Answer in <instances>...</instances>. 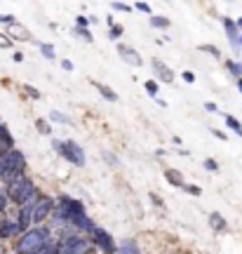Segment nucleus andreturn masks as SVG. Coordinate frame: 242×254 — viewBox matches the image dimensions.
Wrapping results in <instances>:
<instances>
[{
  "label": "nucleus",
  "instance_id": "nucleus-12",
  "mask_svg": "<svg viewBox=\"0 0 242 254\" xmlns=\"http://www.w3.org/2000/svg\"><path fill=\"white\" fill-rule=\"evenodd\" d=\"M7 38L12 40V43H14V40H19V43H28L33 36H31V31H28L26 26H21V24L14 21V24L9 26V31H7Z\"/></svg>",
  "mask_w": 242,
  "mask_h": 254
},
{
  "label": "nucleus",
  "instance_id": "nucleus-8",
  "mask_svg": "<svg viewBox=\"0 0 242 254\" xmlns=\"http://www.w3.org/2000/svg\"><path fill=\"white\" fill-rule=\"evenodd\" d=\"M118 55H120V59L125 64H129V66H134V68H139L141 64H144V57L136 52L134 47L125 45V43H118Z\"/></svg>",
  "mask_w": 242,
  "mask_h": 254
},
{
  "label": "nucleus",
  "instance_id": "nucleus-24",
  "mask_svg": "<svg viewBox=\"0 0 242 254\" xmlns=\"http://www.w3.org/2000/svg\"><path fill=\"white\" fill-rule=\"evenodd\" d=\"M226 127H228V129H233L238 136H242V123L238 118H233V116H226Z\"/></svg>",
  "mask_w": 242,
  "mask_h": 254
},
{
  "label": "nucleus",
  "instance_id": "nucleus-31",
  "mask_svg": "<svg viewBox=\"0 0 242 254\" xmlns=\"http://www.w3.org/2000/svg\"><path fill=\"white\" fill-rule=\"evenodd\" d=\"M40 254H59V245H57V240L52 238V240L43 247V252H40Z\"/></svg>",
  "mask_w": 242,
  "mask_h": 254
},
{
  "label": "nucleus",
  "instance_id": "nucleus-18",
  "mask_svg": "<svg viewBox=\"0 0 242 254\" xmlns=\"http://www.w3.org/2000/svg\"><path fill=\"white\" fill-rule=\"evenodd\" d=\"M226 71L233 75L235 80L242 78V62H235V59H226Z\"/></svg>",
  "mask_w": 242,
  "mask_h": 254
},
{
  "label": "nucleus",
  "instance_id": "nucleus-14",
  "mask_svg": "<svg viewBox=\"0 0 242 254\" xmlns=\"http://www.w3.org/2000/svg\"><path fill=\"white\" fill-rule=\"evenodd\" d=\"M207 224H209V228H212L214 233H224L226 228H228V221H226V217H224V214H219V212H209Z\"/></svg>",
  "mask_w": 242,
  "mask_h": 254
},
{
  "label": "nucleus",
  "instance_id": "nucleus-44",
  "mask_svg": "<svg viewBox=\"0 0 242 254\" xmlns=\"http://www.w3.org/2000/svg\"><path fill=\"white\" fill-rule=\"evenodd\" d=\"M12 59H14L17 64H21V62H24V52H14V55H12Z\"/></svg>",
  "mask_w": 242,
  "mask_h": 254
},
{
  "label": "nucleus",
  "instance_id": "nucleus-16",
  "mask_svg": "<svg viewBox=\"0 0 242 254\" xmlns=\"http://www.w3.org/2000/svg\"><path fill=\"white\" fill-rule=\"evenodd\" d=\"M165 179H167V184L174 186V189H181V186L186 184L183 174H181L179 170H174V167H167V170H165Z\"/></svg>",
  "mask_w": 242,
  "mask_h": 254
},
{
  "label": "nucleus",
  "instance_id": "nucleus-29",
  "mask_svg": "<svg viewBox=\"0 0 242 254\" xmlns=\"http://www.w3.org/2000/svg\"><path fill=\"white\" fill-rule=\"evenodd\" d=\"M24 92H26V97H31V99H40L43 97V92L38 90V87H33V85H24Z\"/></svg>",
  "mask_w": 242,
  "mask_h": 254
},
{
  "label": "nucleus",
  "instance_id": "nucleus-10",
  "mask_svg": "<svg viewBox=\"0 0 242 254\" xmlns=\"http://www.w3.org/2000/svg\"><path fill=\"white\" fill-rule=\"evenodd\" d=\"M19 236H21V228H19L17 217L0 219V240H12V238H19Z\"/></svg>",
  "mask_w": 242,
  "mask_h": 254
},
{
  "label": "nucleus",
  "instance_id": "nucleus-39",
  "mask_svg": "<svg viewBox=\"0 0 242 254\" xmlns=\"http://www.w3.org/2000/svg\"><path fill=\"white\" fill-rule=\"evenodd\" d=\"M181 78L188 82V85H193V82H195V73H193V71H183V73H181Z\"/></svg>",
  "mask_w": 242,
  "mask_h": 254
},
{
  "label": "nucleus",
  "instance_id": "nucleus-11",
  "mask_svg": "<svg viewBox=\"0 0 242 254\" xmlns=\"http://www.w3.org/2000/svg\"><path fill=\"white\" fill-rule=\"evenodd\" d=\"M151 66H153V71H155V75H158V80H162L165 85H172V82H174V71H172L165 62H160V59H153Z\"/></svg>",
  "mask_w": 242,
  "mask_h": 254
},
{
  "label": "nucleus",
  "instance_id": "nucleus-17",
  "mask_svg": "<svg viewBox=\"0 0 242 254\" xmlns=\"http://www.w3.org/2000/svg\"><path fill=\"white\" fill-rule=\"evenodd\" d=\"M92 87H94V90H99V94H101L106 101H111V104H116V101H118V92H113L108 85H104V82L92 80Z\"/></svg>",
  "mask_w": 242,
  "mask_h": 254
},
{
  "label": "nucleus",
  "instance_id": "nucleus-42",
  "mask_svg": "<svg viewBox=\"0 0 242 254\" xmlns=\"http://www.w3.org/2000/svg\"><path fill=\"white\" fill-rule=\"evenodd\" d=\"M61 68L66 73H71L73 71V62H71V59H61Z\"/></svg>",
  "mask_w": 242,
  "mask_h": 254
},
{
  "label": "nucleus",
  "instance_id": "nucleus-25",
  "mask_svg": "<svg viewBox=\"0 0 242 254\" xmlns=\"http://www.w3.org/2000/svg\"><path fill=\"white\" fill-rule=\"evenodd\" d=\"M170 19L167 17H158V14H151V26L153 28H170Z\"/></svg>",
  "mask_w": 242,
  "mask_h": 254
},
{
  "label": "nucleus",
  "instance_id": "nucleus-33",
  "mask_svg": "<svg viewBox=\"0 0 242 254\" xmlns=\"http://www.w3.org/2000/svg\"><path fill=\"white\" fill-rule=\"evenodd\" d=\"M7 207H9V200H7V195H5V190H0V217L7 212Z\"/></svg>",
  "mask_w": 242,
  "mask_h": 254
},
{
  "label": "nucleus",
  "instance_id": "nucleus-43",
  "mask_svg": "<svg viewBox=\"0 0 242 254\" xmlns=\"http://www.w3.org/2000/svg\"><path fill=\"white\" fill-rule=\"evenodd\" d=\"M212 134H214L216 139H221V141H226V139H228V134H226V132H221V129H212Z\"/></svg>",
  "mask_w": 242,
  "mask_h": 254
},
{
  "label": "nucleus",
  "instance_id": "nucleus-30",
  "mask_svg": "<svg viewBox=\"0 0 242 254\" xmlns=\"http://www.w3.org/2000/svg\"><path fill=\"white\" fill-rule=\"evenodd\" d=\"M202 167H205L207 172H219V163H216L214 158H205V160H202Z\"/></svg>",
  "mask_w": 242,
  "mask_h": 254
},
{
  "label": "nucleus",
  "instance_id": "nucleus-15",
  "mask_svg": "<svg viewBox=\"0 0 242 254\" xmlns=\"http://www.w3.org/2000/svg\"><path fill=\"white\" fill-rule=\"evenodd\" d=\"M116 254H141V247H139V243H136L134 238H125V240L118 245Z\"/></svg>",
  "mask_w": 242,
  "mask_h": 254
},
{
  "label": "nucleus",
  "instance_id": "nucleus-48",
  "mask_svg": "<svg viewBox=\"0 0 242 254\" xmlns=\"http://www.w3.org/2000/svg\"><path fill=\"white\" fill-rule=\"evenodd\" d=\"M238 90H240V94H242V78H238Z\"/></svg>",
  "mask_w": 242,
  "mask_h": 254
},
{
  "label": "nucleus",
  "instance_id": "nucleus-3",
  "mask_svg": "<svg viewBox=\"0 0 242 254\" xmlns=\"http://www.w3.org/2000/svg\"><path fill=\"white\" fill-rule=\"evenodd\" d=\"M5 195H7V200L9 202H14V205H24L33 193L38 190V186H36V182L31 179V177H26V174H17L12 182H7L5 184Z\"/></svg>",
  "mask_w": 242,
  "mask_h": 254
},
{
  "label": "nucleus",
  "instance_id": "nucleus-45",
  "mask_svg": "<svg viewBox=\"0 0 242 254\" xmlns=\"http://www.w3.org/2000/svg\"><path fill=\"white\" fill-rule=\"evenodd\" d=\"M59 146H61V141H59V139H54V141H52V148L57 151V153H59Z\"/></svg>",
  "mask_w": 242,
  "mask_h": 254
},
{
  "label": "nucleus",
  "instance_id": "nucleus-5",
  "mask_svg": "<svg viewBox=\"0 0 242 254\" xmlns=\"http://www.w3.org/2000/svg\"><path fill=\"white\" fill-rule=\"evenodd\" d=\"M59 155H61L66 163L75 165V167H85V163H87V158H85V148H82L78 141H73V139H61Z\"/></svg>",
  "mask_w": 242,
  "mask_h": 254
},
{
  "label": "nucleus",
  "instance_id": "nucleus-37",
  "mask_svg": "<svg viewBox=\"0 0 242 254\" xmlns=\"http://www.w3.org/2000/svg\"><path fill=\"white\" fill-rule=\"evenodd\" d=\"M148 198H151V202L155 205V207H162V205H165V200H162L158 193H148Z\"/></svg>",
  "mask_w": 242,
  "mask_h": 254
},
{
  "label": "nucleus",
  "instance_id": "nucleus-27",
  "mask_svg": "<svg viewBox=\"0 0 242 254\" xmlns=\"http://www.w3.org/2000/svg\"><path fill=\"white\" fill-rule=\"evenodd\" d=\"M73 33L80 38V40H85V43H94V36H92L90 28H73Z\"/></svg>",
  "mask_w": 242,
  "mask_h": 254
},
{
  "label": "nucleus",
  "instance_id": "nucleus-6",
  "mask_svg": "<svg viewBox=\"0 0 242 254\" xmlns=\"http://www.w3.org/2000/svg\"><path fill=\"white\" fill-rule=\"evenodd\" d=\"M87 240H90L92 247H99L104 254H116L118 252V245H116V240H113V236L108 233L106 228H101V226L94 228Z\"/></svg>",
  "mask_w": 242,
  "mask_h": 254
},
{
  "label": "nucleus",
  "instance_id": "nucleus-2",
  "mask_svg": "<svg viewBox=\"0 0 242 254\" xmlns=\"http://www.w3.org/2000/svg\"><path fill=\"white\" fill-rule=\"evenodd\" d=\"M52 228L50 226H31L24 231L14 243V254H40L43 247L52 240Z\"/></svg>",
  "mask_w": 242,
  "mask_h": 254
},
{
  "label": "nucleus",
  "instance_id": "nucleus-1",
  "mask_svg": "<svg viewBox=\"0 0 242 254\" xmlns=\"http://www.w3.org/2000/svg\"><path fill=\"white\" fill-rule=\"evenodd\" d=\"M54 205H57V209L63 214L66 226L75 228V231H82V233H87V236L97 228L94 219L87 217V209H85V202H82V200L71 198V195L61 193L59 198H54Z\"/></svg>",
  "mask_w": 242,
  "mask_h": 254
},
{
  "label": "nucleus",
  "instance_id": "nucleus-19",
  "mask_svg": "<svg viewBox=\"0 0 242 254\" xmlns=\"http://www.w3.org/2000/svg\"><path fill=\"white\" fill-rule=\"evenodd\" d=\"M50 123H59V125H73V120L68 116H63L61 111H50V116H47Z\"/></svg>",
  "mask_w": 242,
  "mask_h": 254
},
{
  "label": "nucleus",
  "instance_id": "nucleus-28",
  "mask_svg": "<svg viewBox=\"0 0 242 254\" xmlns=\"http://www.w3.org/2000/svg\"><path fill=\"white\" fill-rule=\"evenodd\" d=\"M144 87H146V92L151 94L153 99L158 97V90H160V85H158V82H155V80H146V82H144Z\"/></svg>",
  "mask_w": 242,
  "mask_h": 254
},
{
  "label": "nucleus",
  "instance_id": "nucleus-34",
  "mask_svg": "<svg viewBox=\"0 0 242 254\" xmlns=\"http://www.w3.org/2000/svg\"><path fill=\"white\" fill-rule=\"evenodd\" d=\"M134 9H139V12H144V14H148V17L153 14V9H151V5H148V2H136Z\"/></svg>",
  "mask_w": 242,
  "mask_h": 254
},
{
  "label": "nucleus",
  "instance_id": "nucleus-40",
  "mask_svg": "<svg viewBox=\"0 0 242 254\" xmlns=\"http://www.w3.org/2000/svg\"><path fill=\"white\" fill-rule=\"evenodd\" d=\"M202 106H205V111H207V113H219V106H216L214 101H205Z\"/></svg>",
  "mask_w": 242,
  "mask_h": 254
},
{
  "label": "nucleus",
  "instance_id": "nucleus-32",
  "mask_svg": "<svg viewBox=\"0 0 242 254\" xmlns=\"http://www.w3.org/2000/svg\"><path fill=\"white\" fill-rule=\"evenodd\" d=\"M181 190H186V193H190V195H200V193H202V189H200V186H195V184H183V186H181Z\"/></svg>",
  "mask_w": 242,
  "mask_h": 254
},
{
  "label": "nucleus",
  "instance_id": "nucleus-23",
  "mask_svg": "<svg viewBox=\"0 0 242 254\" xmlns=\"http://www.w3.org/2000/svg\"><path fill=\"white\" fill-rule=\"evenodd\" d=\"M101 160H104L106 165H111L113 170H118V167H120V158H118L113 151H101Z\"/></svg>",
  "mask_w": 242,
  "mask_h": 254
},
{
  "label": "nucleus",
  "instance_id": "nucleus-50",
  "mask_svg": "<svg viewBox=\"0 0 242 254\" xmlns=\"http://www.w3.org/2000/svg\"><path fill=\"white\" fill-rule=\"evenodd\" d=\"M238 43H240V50H242V33H240V40H238Z\"/></svg>",
  "mask_w": 242,
  "mask_h": 254
},
{
  "label": "nucleus",
  "instance_id": "nucleus-20",
  "mask_svg": "<svg viewBox=\"0 0 242 254\" xmlns=\"http://www.w3.org/2000/svg\"><path fill=\"white\" fill-rule=\"evenodd\" d=\"M38 50H40V55L45 57V59H50V62H54V59H57V52H54L52 43H38Z\"/></svg>",
  "mask_w": 242,
  "mask_h": 254
},
{
  "label": "nucleus",
  "instance_id": "nucleus-49",
  "mask_svg": "<svg viewBox=\"0 0 242 254\" xmlns=\"http://www.w3.org/2000/svg\"><path fill=\"white\" fill-rule=\"evenodd\" d=\"M0 254H7V250H5V245L0 243Z\"/></svg>",
  "mask_w": 242,
  "mask_h": 254
},
{
  "label": "nucleus",
  "instance_id": "nucleus-22",
  "mask_svg": "<svg viewBox=\"0 0 242 254\" xmlns=\"http://www.w3.org/2000/svg\"><path fill=\"white\" fill-rule=\"evenodd\" d=\"M197 52H205V55L214 57V59H221V50L216 45H212V43H205V45H197Z\"/></svg>",
  "mask_w": 242,
  "mask_h": 254
},
{
  "label": "nucleus",
  "instance_id": "nucleus-4",
  "mask_svg": "<svg viewBox=\"0 0 242 254\" xmlns=\"http://www.w3.org/2000/svg\"><path fill=\"white\" fill-rule=\"evenodd\" d=\"M17 174H26V155L19 148H12V151L0 155V179H2V184H7Z\"/></svg>",
  "mask_w": 242,
  "mask_h": 254
},
{
  "label": "nucleus",
  "instance_id": "nucleus-7",
  "mask_svg": "<svg viewBox=\"0 0 242 254\" xmlns=\"http://www.w3.org/2000/svg\"><path fill=\"white\" fill-rule=\"evenodd\" d=\"M54 209V198H50V195H40V200L36 202V207H33V214H31V226H38V224H43V221H47V217L52 214Z\"/></svg>",
  "mask_w": 242,
  "mask_h": 254
},
{
  "label": "nucleus",
  "instance_id": "nucleus-46",
  "mask_svg": "<svg viewBox=\"0 0 242 254\" xmlns=\"http://www.w3.org/2000/svg\"><path fill=\"white\" fill-rule=\"evenodd\" d=\"M235 26H238V31H240V33H242V17H238V19H235Z\"/></svg>",
  "mask_w": 242,
  "mask_h": 254
},
{
  "label": "nucleus",
  "instance_id": "nucleus-36",
  "mask_svg": "<svg viewBox=\"0 0 242 254\" xmlns=\"http://www.w3.org/2000/svg\"><path fill=\"white\" fill-rule=\"evenodd\" d=\"M14 43L7 38V33H0V50H7V47H12Z\"/></svg>",
  "mask_w": 242,
  "mask_h": 254
},
{
  "label": "nucleus",
  "instance_id": "nucleus-26",
  "mask_svg": "<svg viewBox=\"0 0 242 254\" xmlns=\"http://www.w3.org/2000/svg\"><path fill=\"white\" fill-rule=\"evenodd\" d=\"M122 33H125V26H122V24H113V26H108V38H111V40H120Z\"/></svg>",
  "mask_w": 242,
  "mask_h": 254
},
{
  "label": "nucleus",
  "instance_id": "nucleus-38",
  "mask_svg": "<svg viewBox=\"0 0 242 254\" xmlns=\"http://www.w3.org/2000/svg\"><path fill=\"white\" fill-rule=\"evenodd\" d=\"M113 9H116V12H129L132 5H127V2H113Z\"/></svg>",
  "mask_w": 242,
  "mask_h": 254
},
{
  "label": "nucleus",
  "instance_id": "nucleus-41",
  "mask_svg": "<svg viewBox=\"0 0 242 254\" xmlns=\"http://www.w3.org/2000/svg\"><path fill=\"white\" fill-rule=\"evenodd\" d=\"M0 24H7V26H12V24H14V17H12V14H0Z\"/></svg>",
  "mask_w": 242,
  "mask_h": 254
},
{
  "label": "nucleus",
  "instance_id": "nucleus-47",
  "mask_svg": "<svg viewBox=\"0 0 242 254\" xmlns=\"http://www.w3.org/2000/svg\"><path fill=\"white\" fill-rule=\"evenodd\" d=\"M155 101H158V104H160L162 109H167V101H165V99H160V97H155Z\"/></svg>",
  "mask_w": 242,
  "mask_h": 254
},
{
  "label": "nucleus",
  "instance_id": "nucleus-21",
  "mask_svg": "<svg viewBox=\"0 0 242 254\" xmlns=\"http://www.w3.org/2000/svg\"><path fill=\"white\" fill-rule=\"evenodd\" d=\"M36 129L43 136H50L52 134V123H50L47 118H36Z\"/></svg>",
  "mask_w": 242,
  "mask_h": 254
},
{
  "label": "nucleus",
  "instance_id": "nucleus-9",
  "mask_svg": "<svg viewBox=\"0 0 242 254\" xmlns=\"http://www.w3.org/2000/svg\"><path fill=\"white\" fill-rule=\"evenodd\" d=\"M221 26H224L226 31V38H228V43H231V47H233V52H240V31H238V26H235V19L231 17H221Z\"/></svg>",
  "mask_w": 242,
  "mask_h": 254
},
{
  "label": "nucleus",
  "instance_id": "nucleus-13",
  "mask_svg": "<svg viewBox=\"0 0 242 254\" xmlns=\"http://www.w3.org/2000/svg\"><path fill=\"white\" fill-rule=\"evenodd\" d=\"M12 148H14V136H12L5 123H0V155L12 151Z\"/></svg>",
  "mask_w": 242,
  "mask_h": 254
},
{
  "label": "nucleus",
  "instance_id": "nucleus-35",
  "mask_svg": "<svg viewBox=\"0 0 242 254\" xmlns=\"http://www.w3.org/2000/svg\"><path fill=\"white\" fill-rule=\"evenodd\" d=\"M75 28H90V19L87 17H75Z\"/></svg>",
  "mask_w": 242,
  "mask_h": 254
}]
</instances>
